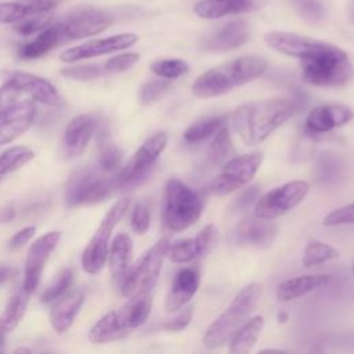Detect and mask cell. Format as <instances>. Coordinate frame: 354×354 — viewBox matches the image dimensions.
<instances>
[{
    "label": "cell",
    "instance_id": "1",
    "mask_svg": "<svg viewBox=\"0 0 354 354\" xmlns=\"http://www.w3.org/2000/svg\"><path fill=\"white\" fill-rule=\"evenodd\" d=\"M299 108L300 104L296 100H261L236 108L231 116V122L234 130L246 145H256L268 138Z\"/></svg>",
    "mask_w": 354,
    "mask_h": 354
},
{
    "label": "cell",
    "instance_id": "2",
    "mask_svg": "<svg viewBox=\"0 0 354 354\" xmlns=\"http://www.w3.org/2000/svg\"><path fill=\"white\" fill-rule=\"evenodd\" d=\"M267 71V61L259 55H245L220 64L203 72L192 84L198 98L223 95L235 87L260 77Z\"/></svg>",
    "mask_w": 354,
    "mask_h": 354
},
{
    "label": "cell",
    "instance_id": "3",
    "mask_svg": "<svg viewBox=\"0 0 354 354\" xmlns=\"http://www.w3.org/2000/svg\"><path fill=\"white\" fill-rule=\"evenodd\" d=\"M263 288L257 282L243 286L230 306L210 324L203 335V346L216 350L230 342L236 329L249 319L261 297Z\"/></svg>",
    "mask_w": 354,
    "mask_h": 354
},
{
    "label": "cell",
    "instance_id": "4",
    "mask_svg": "<svg viewBox=\"0 0 354 354\" xmlns=\"http://www.w3.org/2000/svg\"><path fill=\"white\" fill-rule=\"evenodd\" d=\"M152 300L149 295L131 297L118 310H112L101 317L90 329L88 339L91 343L102 344L119 340L127 336L133 329L141 326L149 313Z\"/></svg>",
    "mask_w": 354,
    "mask_h": 354
},
{
    "label": "cell",
    "instance_id": "5",
    "mask_svg": "<svg viewBox=\"0 0 354 354\" xmlns=\"http://www.w3.org/2000/svg\"><path fill=\"white\" fill-rule=\"evenodd\" d=\"M29 100L55 106L61 102V95L47 79L28 72H14L0 86V116L12 106Z\"/></svg>",
    "mask_w": 354,
    "mask_h": 354
},
{
    "label": "cell",
    "instance_id": "6",
    "mask_svg": "<svg viewBox=\"0 0 354 354\" xmlns=\"http://www.w3.org/2000/svg\"><path fill=\"white\" fill-rule=\"evenodd\" d=\"M203 210V198L178 178H170L165 187L163 223L174 232L194 225Z\"/></svg>",
    "mask_w": 354,
    "mask_h": 354
},
{
    "label": "cell",
    "instance_id": "7",
    "mask_svg": "<svg viewBox=\"0 0 354 354\" xmlns=\"http://www.w3.org/2000/svg\"><path fill=\"white\" fill-rule=\"evenodd\" d=\"M119 188L116 173H106L100 166L75 171L68 180L65 202L68 206L95 205L105 201Z\"/></svg>",
    "mask_w": 354,
    "mask_h": 354
},
{
    "label": "cell",
    "instance_id": "8",
    "mask_svg": "<svg viewBox=\"0 0 354 354\" xmlns=\"http://www.w3.org/2000/svg\"><path fill=\"white\" fill-rule=\"evenodd\" d=\"M167 246V238L159 239L140 257V260L131 268L127 270L120 285V292L124 297L131 299L149 295L159 278Z\"/></svg>",
    "mask_w": 354,
    "mask_h": 354
},
{
    "label": "cell",
    "instance_id": "9",
    "mask_svg": "<svg viewBox=\"0 0 354 354\" xmlns=\"http://www.w3.org/2000/svg\"><path fill=\"white\" fill-rule=\"evenodd\" d=\"M354 76V66L343 50L317 58L301 61V77L306 83L318 87L346 84Z\"/></svg>",
    "mask_w": 354,
    "mask_h": 354
},
{
    "label": "cell",
    "instance_id": "10",
    "mask_svg": "<svg viewBox=\"0 0 354 354\" xmlns=\"http://www.w3.org/2000/svg\"><path fill=\"white\" fill-rule=\"evenodd\" d=\"M130 206V199H119L113 206L106 212L101 220L97 231L88 241L87 246L82 254V267L87 274H97L105 266L109 252V238L116 224L120 221L123 214Z\"/></svg>",
    "mask_w": 354,
    "mask_h": 354
},
{
    "label": "cell",
    "instance_id": "11",
    "mask_svg": "<svg viewBox=\"0 0 354 354\" xmlns=\"http://www.w3.org/2000/svg\"><path fill=\"white\" fill-rule=\"evenodd\" d=\"M167 144V136L163 131L152 134L141 144L129 162L116 173L119 187H131L144 181L151 173L156 159Z\"/></svg>",
    "mask_w": 354,
    "mask_h": 354
},
{
    "label": "cell",
    "instance_id": "12",
    "mask_svg": "<svg viewBox=\"0 0 354 354\" xmlns=\"http://www.w3.org/2000/svg\"><path fill=\"white\" fill-rule=\"evenodd\" d=\"M310 184L303 180L289 181L261 195L254 205V216L275 218L295 209L308 194Z\"/></svg>",
    "mask_w": 354,
    "mask_h": 354
},
{
    "label": "cell",
    "instance_id": "13",
    "mask_svg": "<svg viewBox=\"0 0 354 354\" xmlns=\"http://www.w3.org/2000/svg\"><path fill=\"white\" fill-rule=\"evenodd\" d=\"M261 153H248L230 159L221 171L212 180L209 189L216 195H228L246 185L261 165Z\"/></svg>",
    "mask_w": 354,
    "mask_h": 354
},
{
    "label": "cell",
    "instance_id": "14",
    "mask_svg": "<svg viewBox=\"0 0 354 354\" xmlns=\"http://www.w3.org/2000/svg\"><path fill=\"white\" fill-rule=\"evenodd\" d=\"M264 40L270 48L301 61L317 58L339 50V47L330 43L290 32H268L264 36Z\"/></svg>",
    "mask_w": 354,
    "mask_h": 354
},
{
    "label": "cell",
    "instance_id": "15",
    "mask_svg": "<svg viewBox=\"0 0 354 354\" xmlns=\"http://www.w3.org/2000/svg\"><path fill=\"white\" fill-rule=\"evenodd\" d=\"M65 40H76L101 33L111 25V17L101 10L76 8L59 22Z\"/></svg>",
    "mask_w": 354,
    "mask_h": 354
},
{
    "label": "cell",
    "instance_id": "16",
    "mask_svg": "<svg viewBox=\"0 0 354 354\" xmlns=\"http://www.w3.org/2000/svg\"><path fill=\"white\" fill-rule=\"evenodd\" d=\"M138 40V36L134 33H119L104 39H94L79 46L71 47L61 53L59 59L62 62H76L87 58H94L98 55H105L126 50L134 46Z\"/></svg>",
    "mask_w": 354,
    "mask_h": 354
},
{
    "label": "cell",
    "instance_id": "17",
    "mask_svg": "<svg viewBox=\"0 0 354 354\" xmlns=\"http://www.w3.org/2000/svg\"><path fill=\"white\" fill-rule=\"evenodd\" d=\"M59 239H61L59 231H50V232L41 235L40 238H37L29 248L26 261H25L24 282H22V286L29 293H33L35 289L37 288L43 268H44L50 254L57 248Z\"/></svg>",
    "mask_w": 354,
    "mask_h": 354
},
{
    "label": "cell",
    "instance_id": "18",
    "mask_svg": "<svg viewBox=\"0 0 354 354\" xmlns=\"http://www.w3.org/2000/svg\"><path fill=\"white\" fill-rule=\"evenodd\" d=\"M217 239V228L214 224L205 225L195 238H183L169 242L166 257L173 263H189L205 256Z\"/></svg>",
    "mask_w": 354,
    "mask_h": 354
},
{
    "label": "cell",
    "instance_id": "19",
    "mask_svg": "<svg viewBox=\"0 0 354 354\" xmlns=\"http://www.w3.org/2000/svg\"><path fill=\"white\" fill-rule=\"evenodd\" d=\"M277 232L278 228L270 218H263L253 214L238 223L232 232V239L241 246L266 249L272 245Z\"/></svg>",
    "mask_w": 354,
    "mask_h": 354
},
{
    "label": "cell",
    "instance_id": "20",
    "mask_svg": "<svg viewBox=\"0 0 354 354\" xmlns=\"http://www.w3.org/2000/svg\"><path fill=\"white\" fill-rule=\"evenodd\" d=\"M354 119V111L340 104H325L311 109L306 118V130L311 134L328 133Z\"/></svg>",
    "mask_w": 354,
    "mask_h": 354
},
{
    "label": "cell",
    "instance_id": "21",
    "mask_svg": "<svg viewBox=\"0 0 354 354\" xmlns=\"http://www.w3.org/2000/svg\"><path fill=\"white\" fill-rule=\"evenodd\" d=\"M36 115L35 101H24L0 116V147L22 136L32 124Z\"/></svg>",
    "mask_w": 354,
    "mask_h": 354
},
{
    "label": "cell",
    "instance_id": "22",
    "mask_svg": "<svg viewBox=\"0 0 354 354\" xmlns=\"http://www.w3.org/2000/svg\"><path fill=\"white\" fill-rule=\"evenodd\" d=\"M250 37V29L246 21L238 19L223 25L207 36L202 43V50L210 53H223L243 46Z\"/></svg>",
    "mask_w": 354,
    "mask_h": 354
},
{
    "label": "cell",
    "instance_id": "23",
    "mask_svg": "<svg viewBox=\"0 0 354 354\" xmlns=\"http://www.w3.org/2000/svg\"><path fill=\"white\" fill-rule=\"evenodd\" d=\"M201 282V274L198 267H184L181 268L166 295L165 310L167 313H174L183 308L196 293Z\"/></svg>",
    "mask_w": 354,
    "mask_h": 354
},
{
    "label": "cell",
    "instance_id": "24",
    "mask_svg": "<svg viewBox=\"0 0 354 354\" xmlns=\"http://www.w3.org/2000/svg\"><path fill=\"white\" fill-rule=\"evenodd\" d=\"M266 3L267 0H201L194 6V12L203 19H217L259 11Z\"/></svg>",
    "mask_w": 354,
    "mask_h": 354
},
{
    "label": "cell",
    "instance_id": "25",
    "mask_svg": "<svg viewBox=\"0 0 354 354\" xmlns=\"http://www.w3.org/2000/svg\"><path fill=\"white\" fill-rule=\"evenodd\" d=\"M97 129V119L93 115L75 116L66 126L64 134V147L68 158H76L87 148Z\"/></svg>",
    "mask_w": 354,
    "mask_h": 354
},
{
    "label": "cell",
    "instance_id": "26",
    "mask_svg": "<svg viewBox=\"0 0 354 354\" xmlns=\"http://www.w3.org/2000/svg\"><path fill=\"white\" fill-rule=\"evenodd\" d=\"M83 301L84 292L82 289H73L57 299L50 311V324L53 329L58 333L66 332L73 324Z\"/></svg>",
    "mask_w": 354,
    "mask_h": 354
},
{
    "label": "cell",
    "instance_id": "27",
    "mask_svg": "<svg viewBox=\"0 0 354 354\" xmlns=\"http://www.w3.org/2000/svg\"><path fill=\"white\" fill-rule=\"evenodd\" d=\"M329 281L330 275L326 274L299 275L281 282L277 288L275 295L279 301H290L328 285Z\"/></svg>",
    "mask_w": 354,
    "mask_h": 354
},
{
    "label": "cell",
    "instance_id": "28",
    "mask_svg": "<svg viewBox=\"0 0 354 354\" xmlns=\"http://www.w3.org/2000/svg\"><path fill=\"white\" fill-rule=\"evenodd\" d=\"M65 40L61 24L48 25L43 30L37 32V36L28 43L22 44L18 50V55L22 59H36L51 51L59 43Z\"/></svg>",
    "mask_w": 354,
    "mask_h": 354
},
{
    "label": "cell",
    "instance_id": "29",
    "mask_svg": "<svg viewBox=\"0 0 354 354\" xmlns=\"http://www.w3.org/2000/svg\"><path fill=\"white\" fill-rule=\"evenodd\" d=\"M133 254V242L126 232L118 234L108 252L109 271L115 279H123L130 268V260Z\"/></svg>",
    "mask_w": 354,
    "mask_h": 354
},
{
    "label": "cell",
    "instance_id": "30",
    "mask_svg": "<svg viewBox=\"0 0 354 354\" xmlns=\"http://www.w3.org/2000/svg\"><path fill=\"white\" fill-rule=\"evenodd\" d=\"M264 328V318L254 315L243 322L230 339V351L236 354L249 353L260 337Z\"/></svg>",
    "mask_w": 354,
    "mask_h": 354
},
{
    "label": "cell",
    "instance_id": "31",
    "mask_svg": "<svg viewBox=\"0 0 354 354\" xmlns=\"http://www.w3.org/2000/svg\"><path fill=\"white\" fill-rule=\"evenodd\" d=\"M346 173L344 160L333 152H322L317 156L314 174L319 184H335L343 178Z\"/></svg>",
    "mask_w": 354,
    "mask_h": 354
},
{
    "label": "cell",
    "instance_id": "32",
    "mask_svg": "<svg viewBox=\"0 0 354 354\" xmlns=\"http://www.w3.org/2000/svg\"><path fill=\"white\" fill-rule=\"evenodd\" d=\"M30 295L32 293H29L24 286H21L10 296V299L4 307L3 315L0 318L1 326L6 332H10L18 326V324L21 322V319L26 311Z\"/></svg>",
    "mask_w": 354,
    "mask_h": 354
},
{
    "label": "cell",
    "instance_id": "33",
    "mask_svg": "<svg viewBox=\"0 0 354 354\" xmlns=\"http://www.w3.org/2000/svg\"><path fill=\"white\" fill-rule=\"evenodd\" d=\"M33 151L24 145L11 147L0 153V180H3L7 174L25 166L33 159Z\"/></svg>",
    "mask_w": 354,
    "mask_h": 354
},
{
    "label": "cell",
    "instance_id": "34",
    "mask_svg": "<svg viewBox=\"0 0 354 354\" xmlns=\"http://www.w3.org/2000/svg\"><path fill=\"white\" fill-rule=\"evenodd\" d=\"M225 119H227L225 115H217V116H209V118L196 120L184 131V140L188 142L203 141L210 136L216 134V131L223 124H225Z\"/></svg>",
    "mask_w": 354,
    "mask_h": 354
},
{
    "label": "cell",
    "instance_id": "35",
    "mask_svg": "<svg viewBox=\"0 0 354 354\" xmlns=\"http://www.w3.org/2000/svg\"><path fill=\"white\" fill-rule=\"evenodd\" d=\"M337 257H339V250L336 248L322 241L311 239L304 248L301 263L304 267H314Z\"/></svg>",
    "mask_w": 354,
    "mask_h": 354
},
{
    "label": "cell",
    "instance_id": "36",
    "mask_svg": "<svg viewBox=\"0 0 354 354\" xmlns=\"http://www.w3.org/2000/svg\"><path fill=\"white\" fill-rule=\"evenodd\" d=\"M232 141L230 136V130L225 124H223L217 131L216 136L209 147L207 151V162L210 165H218L224 162L232 153Z\"/></svg>",
    "mask_w": 354,
    "mask_h": 354
},
{
    "label": "cell",
    "instance_id": "37",
    "mask_svg": "<svg viewBox=\"0 0 354 354\" xmlns=\"http://www.w3.org/2000/svg\"><path fill=\"white\" fill-rule=\"evenodd\" d=\"M72 281H73V270L69 267L61 270L55 275V278L48 283V286L44 289V292L41 295V301L51 303V301H55L57 299H59L62 295L66 293Z\"/></svg>",
    "mask_w": 354,
    "mask_h": 354
},
{
    "label": "cell",
    "instance_id": "38",
    "mask_svg": "<svg viewBox=\"0 0 354 354\" xmlns=\"http://www.w3.org/2000/svg\"><path fill=\"white\" fill-rule=\"evenodd\" d=\"M122 163V152L120 149L111 142L108 138H102L100 141V159L98 166L106 173H118Z\"/></svg>",
    "mask_w": 354,
    "mask_h": 354
},
{
    "label": "cell",
    "instance_id": "39",
    "mask_svg": "<svg viewBox=\"0 0 354 354\" xmlns=\"http://www.w3.org/2000/svg\"><path fill=\"white\" fill-rule=\"evenodd\" d=\"M53 12H43V14H30L26 15L24 19L14 24V30L22 36H30L37 33L51 25Z\"/></svg>",
    "mask_w": 354,
    "mask_h": 354
},
{
    "label": "cell",
    "instance_id": "40",
    "mask_svg": "<svg viewBox=\"0 0 354 354\" xmlns=\"http://www.w3.org/2000/svg\"><path fill=\"white\" fill-rule=\"evenodd\" d=\"M188 69V64L183 59H159L151 64V71L163 79H177L187 73Z\"/></svg>",
    "mask_w": 354,
    "mask_h": 354
},
{
    "label": "cell",
    "instance_id": "41",
    "mask_svg": "<svg viewBox=\"0 0 354 354\" xmlns=\"http://www.w3.org/2000/svg\"><path fill=\"white\" fill-rule=\"evenodd\" d=\"M151 224V209L149 203L145 201L138 202L131 213V228L134 232L142 235L148 231Z\"/></svg>",
    "mask_w": 354,
    "mask_h": 354
},
{
    "label": "cell",
    "instance_id": "42",
    "mask_svg": "<svg viewBox=\"0 0 354 354\" xmlns=\"http://www.w3.org/2000/svg\"><path fill=\"white\" fill-rule=\"evenodd\" d=\"M28 15L25 4L19 1L0 3V24H17Z\"/></svg>",
    "mask_w": 354,
    "mask_h": 354
},
{
    "label": "cell",
    "instance_id": "43",
    "mask_svg": "<svg viewBox=\"0 0 354 354\" xmlns=\"http://www.w3.org/2000/svg\"><path fill=\"white\" fill-rule=\"evenodd\" d=\"M138 59L140 55L137 53H122L115 57H111L104 64V71L108 73H120L130 69Z\"/></svg>",
    "mask_w": 354,
    "mask_h": 354
},
{
    "label": "cell",
    "instance_id": "44",
    "mask_svg": "<svg viewBox=\"0 0 354 354\" xmlns=\"http://www.w3.org/2000/svg\"><path fill=\"white\" fill-rule=\"evenodd\" d=\"M170 88V83L163 79H155L145 83L141 88V102L142 104H152L153 101L159 100L167 90Z\"/></svg>",
    "mask_w": 354,
    "mask_h": 354
},
{
    "label": "cell",
    "instance_id": "45",
    "mask_svg": "<svg viewBox=\"0 0 354 354\" xmlns=\"http://www.w3.org/2000/svg\"><path fill=\"white\" fill-rule=\"evenodd\" d=\"M104 68L100 65H77V66H69L61 71V73L66 77H71L73 80H93L98 77L102 73Z\"/></svg>",
    "mask_w": 354,
    "mask_h": 354
},
{
    "label": "cell",
    "instance_id": "46",
    "mask_svg": "<svg viewBox=\"0 0 354 354\" xmlns=\"http://www.w3.org/2000/svg\"><path fill=\"white\" fill-rule=\"evenodd\" d=\"M325 225H344L354 224V202L335 209L324 218Z\"/></svg>",
    "mask_w": 354,
    "mask_h": 354
},
{
    "label": "cell",
    "instance_id": "47",
    "mask_svg": "<svg viewBox=\"0 0 354 354\" xmlns=\"http://www.w3.org/2000/svg\"><path fill=\"white\" fill-rule=\"evenodd\" d=\"M297 10L304 19L311 22L321 21L325 17L324 6L318 0H299Z\"/></svg>",
    "mask_w": 354,
    "mask_h": 354
},
{
    "label": "cell",
    "instance_id": "48",
    "mask_svg": "<svg viewBox=\"0 0 354 354\" xmlns=\"http://www.w3.org/2000/svg\"><path fill=\"white\" fill-rule=\"evenodd\" d=\"M259 194H260V188L257 185H250L248 188H245L231 203L230 210L231 213H239L246 210L256 199H259Z\"/></svg>",
    "mask_w": 354,
    "mask_h": 354
},
{
    "label": "cell",
    "instance_id": "49",
    "mask_svg": "<svg viewBox=\"0 0 354 354\" xmlns=\"http://www.w3.org/2000/svg\"><path fill=\"white\" fill-rule=\"evenodd\" d=\"M192 314H194L192 307H185L177 315L165 321L162 328L167 332H180L189 325V322L192 319Z\"/></svg>",
    "mask_w": 354,
    "mask_h": 354
},
{
    "label": "cell",
    "instance_id": "50",
    "mask_svg": "<svg viewBox=\"0 0 354 354\" xmlns=\"http://www.w3.org/2000/svg\"><path fill=\"white\" fill-rule=\"evenodd\" d=\"M28 11V15L30 14H43V12H53L54 8H57L62 0H21Z\"/></svg>",
    "mask_w": 354,
    "mask_h": 354
},
{
    "label": "cell",
    "instance_id": "51",
    "mask_svg": "<svg viewBox=\"0 0 354 354\" xmlns=\"http://www.w3.org/2000/svg\"><path fill=\"white\" fill-rule=\"evenodd\" d=\"M35 232H36V227H25V228H22V230L17 231V232L12 235V238L10 239V242H8L10 249H11V250H15V249L22 248L26 242H29V241L33 238Z\"/></svg>",
    "mask_w": 354,
    "mask_h": 354
},
{
    "label": "cell",
    "instance_id": "52",
    "mask_svg": "<svg viewBox=\"0 0 354 354\" xmlns=\"http://www.w3.org/2000/svg\"><path fill=\"white\" fill-rule=\"evenodd\" d=\"M14 275V268L7 264H0V285Z\"/></svg>",
    "mask_w": 354,
    "mask_h": 354
},
{
    "label": "cell",
    "instance_id": "53",
    "mask_svg": "<svg viewBox=\"0 0 354 354\" xmlns=\"http://www.w3.org/2000/svg\"><path fill=\"white\" fill-rule=\"evenodd\" d=\"M277 321H278L279 324L288 322V321H289V314H288L286 311H279V313L277 314Z\"/></svg>",
    "mask_w": 354,
    "mask_h": 354
},
{
    "label": "cell",
    "instance_id": "54",
    "mask_svg": "<svg viewBox=\"0 0 354 354\" xmlns=\"http://www.w3.org/2000/svg\"><path fill=\"white\" fill-rule=\"evenodd\" d=\"M4 333H6V330L3 329L1 322H0V351H3V348H4Z\"/></svg>",
    "mask_w": 354,
    "mask_h": 354
},
{
    "label": "cell",
    "instance_id": "55",
    "mask_svg": "<svg viewBox=\"0 0 354 354\" xmlns=\"http://www.w3.org/2000/svg\"><path fill=\"white\" fill-rule=\"evenodd\" d=\"M261 351H264V353H283L285 350H282V348H264Z\"/></svg>",
    "mask_w": 354,
    "mask_h": 354
},
{
    "label": "cell",
    "instance_id": "56",
    "mask_svg": "<svg viewBox=\"0 0 354 354\" xmlns=\"http://www.w3.org/2000/svg\"><path fill=\"white\" fill-rule=\"evenodd\" d=\"M351 272H353V275H354V257H353V260H351Z\"/></svg>",
    "mask_w": 354,
    "mask_h": 354
},
{
    "label": "cell",
    "instance_id": "57",
    "mask_svg": "<svg viewBox=\"0 0 354 354\" xmlns=\"http://www.w3.org/2000/svg\"><path fill=\"white\" fill-rule=\"evenodd\" d=\"M351 18H353V22H354V8H353V12H351Z\"/></svg>",
    "mask_w": 354,
    "mask_h": 354
}]
</instances>
